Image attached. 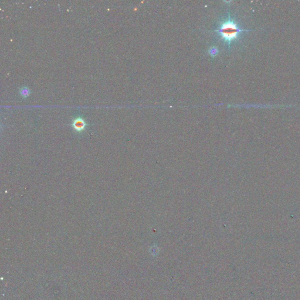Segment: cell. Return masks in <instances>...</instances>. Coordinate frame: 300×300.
Here are the masks:
<instances>
[{
  "mask_svg": "<svg viewBox=\"0 0 300 300\" xmlns=\"http://www.w3.org/2000/svg\"><path fill=\"white\" fill-rule=\"evenodd\" d=\"M72 126L75 131L81 133L86 130L87 126V123L86 122L83 118L79 117L75 118L73 120Z\"/></svg>",
  "mask_w": 300,
  "mask_h": 300,
  "instance_id": "7a4b0ae2",
  "label": "cell"
},
{
  "mask_svg": "<svg viewBox=\"0 0 300 300\" xmlns=\"http://www.w3.org/2000/svg\"><path fill=\"white\" fill-rule=\"evenodd\" d=\"M19 93H20V94L21 95V96L23 98H26L27 97H28L30 95L31 91H30V89L28 87H23L21 89H20Z\"/></svg>",
  "mask_w": 300,
  "mask_h": 300,
  "instance_id": "3957f363",
  "label": "cell"
},
{
  "mask_svg": "<svg viewBox=\"0 0 300 300\" xmlns=\"http://www.w3.org/2000/svg\"><path fill=\"white\" fill-rule=\"evenodd\" d=\"M214 31L218 34L224 43L230 46L231 43L236 41L243 32L251 31L242 29L235 19L229 15L228 18L220 23L218 28Z\"/></svg>",
  "mask_w": 300,
  "mask_h": 300,
  "instance_id": "6da1fadb",
  "label": "cell"
},
{
  "mask_svg": "<svg viewBox=\"0 0 300 300\" xmlns=\"http://www.w3.org/2000/svg\"><path fill=\"white\" fill-rule=\"evenodd\" d=\"M209 53L211 56L215 57L218 54V50L216 47H212L209 50Z\"/></svg>",
  "mask_w": 300,
  "mask_h": 300,
  "instance_id": "277c9868",
  "label": "cell"
}]
</instances>
